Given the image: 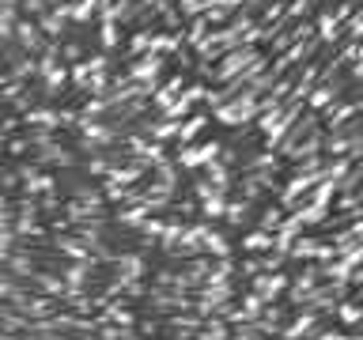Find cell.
I'll use <instances>...</instances> for the list:
<instances>
[{
    "mask_svg": "<svg viewBox=\"0 0 363 340\" xmlns=\"http://www.w3.org/2000/svg\"><path fill=\"white\" fill-rule=\"evenodd\" d=\"M322 106H325L329 113H340V110H356V106H363V76L348 79V84L340 87V91H333V95H325Z\"/></svg>",
    "mask_w": 363,
    "mask_h": 340,
    "instance_id": "1",
    "label": "cell"
},
{
    "mask_svg": "<svg viewBox=\"0 0 363 340\" xmlns=\"http://www.w3.org/2000/svg\"><path fill=\"white\" fill-rule=\"evenodd\" d=\"M356 76H359V57H356V53H345V57H340V61L333 64V72L325 76L322 91H325V95H333V91H340V87L348 84V79H356Z\"/></svg>",
    "mask_w": 363,
    "mask_h": 340,
    "instance_id": "2",
    "label": "cell"
}]
</instances>
